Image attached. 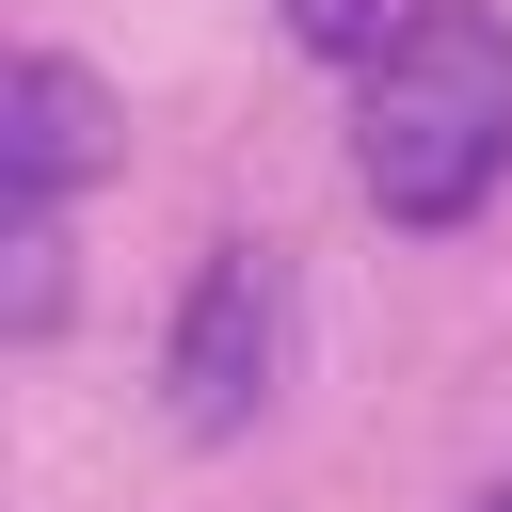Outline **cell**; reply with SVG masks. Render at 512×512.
<instances>
[{
	"mask_svg": "<svg viewBox=\"0 0 512 512\" xmlns=\"http://www.w3.org/2000/svg\"><path fill=\"white\" fill-rule=\"evenodd\" d=\"M0 336L16 352L64 336V208H0Z\"/></svg>",
	"mask_w": 512,
	"mask_h": 512,
	"instance_id": "obj_4",
	"label": "cell"
},
{
	"mask_svg": "<svg viewBox=\"0 0 512 512\" xmlns=\"http://www.w3.org/2000/svg\"><path fill=\"white\" fill-rule=\"evenodd\" d=\"M480 512H512V480H496V496H480Z\"/></svg>",
	"mask_w": 512,
	"mask_h": 512,
	"instance_id": "obj_6",
	"label": "cell"
},
{
	"mask_svg": "<svg viewBox=\"0 0 512 512\" xmlns=\"http://www.w3.org/2000/svg\"><path fill=\"white\" fill-rule=\"evenodd\" d=\"M288 336H304V288L272 240H208L192 288H176V336H160V416L192 448H240L272 400H288Z\"/></svg>",
	"mask_w": 512,
	"mask_h": 512,
	"instance_id": "obj_2",
	"label": "cell"
},
{
	"mask_svg": "<svg viewBox=\"0 0 512 512\" xmlns=\"http://www.w3.org/2000/svg\"><path fill=\"white\" fill-rule=\"evenodd\" d=\"M128 144V96L80 48H16L0 64V208H80Z\"/></svg>",
	"mask_w": 512,
	"mask_h": 512,
	"instance_id": "obj_3",
	"label": "cell"
},
{
	"mask_svg": "<svg viewBox=\"0 0 512 512\" xmlns=\"http://www.w3.org/2000/svg\"><path fill=\"white\" fill-rule=\"evenodd\" d=\"M352 192L400 240H448L512 192V0H432L352 80Z\"/></svg>",
	"mask_w": 512,
	"mask_h": 512,
	"instance_id": "obj_1",
	"label": "cell"
},
{
	"mask_svg": "<svg viewBox=\"0 0 512 512\" xmlns=\"http://www.w3.org/2000/svg\"><path fill=\"white\" fill-rule=\"evenodd\" d=\"M416 16H432V0H288V48H304V64H352V80H368V64H384V48L416 32Z\"/></svg>",
	"mask_w": 512,
	"mask_h": 512,
	"instance_id": "obj_5",
	"label": "cell"
}]
</instances>
